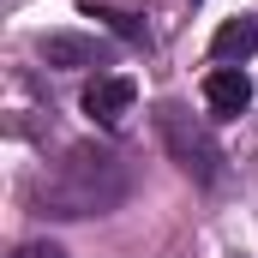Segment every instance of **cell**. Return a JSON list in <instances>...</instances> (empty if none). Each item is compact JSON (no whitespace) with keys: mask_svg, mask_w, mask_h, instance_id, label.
<instances>
[{"mask_svg":"<svg viewBox=\"0 0 258 258\" xmlns=\"http://www.w3.org/2000/svg\"><path fill=\"white\" fill-rule=\"evenodd\" d=\"M90 18H102V24H108L114 36H126V42H150V36H144V24L126 18V12H114V6H90Z\"/></svg>","mask_w":258,"mask_h":258,"instance_id":"52a82bcc","label":"cell"},{"mask_svg":"<svg viewBox=\"0 0 258 258\" xmlns=\"http://www.w3.org/2000/svg\"><path fill=\"white\" fill-rule=\"evenodd\" d=\"M132 198V162L114 144H72L60 168L36 186V210L54 222H84V216H108Z\"/></svg>","mask_w":258,"mask_h":258,"instance_id":"6da1fadb","label":"cell"},{"mask_svg":"<svg viewBox=\"0 0 258 258\" xmlns=\"http://www.w3.org/2000/svg\"><path fill=\"white\" fill-rule=\"evenodd\" d=\"M42 60H48V66H108V48H102L96 36L54 30V36H42Z\"/></svg>","mask_w":258,"mask_h":258,"instance_id":"5b68a950","label":"cell"},{"mask_svg":"<svg viewBox=\"0 0 258 258\" xmlns=\"http://www.w3.org/2000/svg\"><path fill=\"white\" fill-rule=\"evenodd\" d=\"M204 102H210V114H246L252 78H246L240 66H216V72L204 78Z\"/></svg>","mask_w":258,"mask_h":258,"instance_id":"277c9868","label":"cell"},{"mask_svg":"<svg viewBox=\"0 0 258 258\" xmlns=\"http://www.w3.org/2000/svg\"><path fill=\"white\" fill-rule=\"evenodd\" d=\"M210 54H216L222 66L252 60V54H258V18H246V12H240V18H228V24L210 36Z\"/></svg>","mask_w":258,"mask_h":258,"instance_id":"8992f818","label":"cell"},{"mask_svg":"<svg viewBox=\"0 0 258 258\" xmlns=\"http://www.w3.org/2000/svg\"><path fill=\"white\" fill-rule=\"evenodd\" d=\"M156 138H162L168 162H174L180 174H192L198 186H222V180H228V156H222L216 132L204 126V120H192L180 102H162V108H156Z\"/></svg>","mask_w":258,"mask_h":258,"instance_id":"7a4b0ae2","label":"cell"},{"mask_svg":"<svg viewBox=\"0 0 258 258\" xmlns=\"http://www.w3.org/2000/svg\"><path fill=\"white\" fill-rule=\"evenodd\" d=\"M12 258H66V252L54 246V240H24V246H18Z\"/></svg>","mask_w":258,"mask_h":258,"instance_id":"ba28073f","label":"cell"},{"mask_svg":"<svg viewBox=\"0 0 258 258\" xmlns=\"http://www.w3.org/2000/svg\"><path fill=\"white\" fill-rule=\"evenodd\" d=\"M132 102H138V84H132L126 72H96V78L84 84V114H90L96 126H120L132 114Z\"/></svg>","mask_w":258,"mask_h":258,"instance_id":"3957f363","label":"cell"}]
</instances>
